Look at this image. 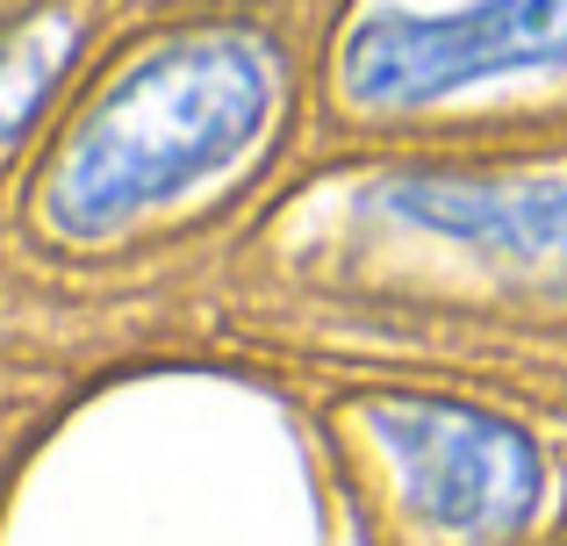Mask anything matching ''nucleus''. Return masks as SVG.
Returning <instances> with one entry per match:
<instances>
[{
    "label": "nucleus",
    "mask_w": 567,
    "mask_h": 546,
    "mask_svg": "<svg viewBox=\"0 0 567 546\" xmlns=\"http://www.w3.org/2000/svg\"><path fill=\"white\" fill-rule=\"evenodd\" d=\"M374 432L402 475V496L424 525L453 539H503L539 504V453L525 432L467 403H374Z\"/></svg>",
    "instance_id": "nucleus-3"
},
{
    "label": "nucleus",
    "mask_w": 567,
    "mask_h": 546,
    "mask_svg": "<svg viewBox=\"0 0 567 546\" xmlns=\"http://www.w3.org/2000/svg\"><path fill=\"white\" fill-rule=\"evenodd\" d=\"M381 202L424 230L482 245L503 267L567 280V173L554 181H402Z\"/></svg>",
    "instance_id": "nucleus-4"
},
{
    "label": "nucleus",
    "mask_w": 567,
    "mask_h": 546,
    "mask_svg": "<svg viewBox=\"0 0 567 546\" xmlns=\"http://www.w3.org/2000/svg\"><path fill=\"white\" fill-rule=\"evenodd\" d=\"M274 115V65L251 37H181L123 72L43 181L58 238H109L137 216L208 187L259 144Z\"/></svg>",
    "instance_id": "nucleus-1"
},
{
    "label": "nucleus",
    "mask_w": 567,
    "mask_h": 546,
    "mask_svg": "<svg viewBox=\"0 0 567 546\" xmlns=\"http://www.w3.org/2000/svg\"><path fill=\"white\" fill-rule=\"evenodd\" d=\"M72 58V22L65 14H43V22L0 37V152L29 130V115L43 109V94L58 86Z\"/></svg>",
    "instance_id": "nucleus-5"
},
{
    "label": "nucleus",
    "mask_w": 567,
    "mask_h": 546,
    "mask_svg": "<svg viewBox=\"0 0 567 546\" xmlns=\"http://www.w3.org/2000/svg\"><path fill=\"white\" fill-rule=\"evenodd\" d=\"M567 72V0H467V8L360 22L338 58V86L360 109H431L488 80Z\"/></svg>",
    "instance_id": "nucleus-2"
}]
</instances>
